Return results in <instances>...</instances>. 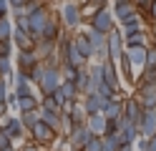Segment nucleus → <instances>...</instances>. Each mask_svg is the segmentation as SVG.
<instances>
[{
	"instance_id": "obj_25",
	"label": "nucleus",
	"mask_w": 156,
	"mask_h": 151,
	"mask_svg": "<svg viewBox=\"0 0 156 151\" xmlns=\"http://www.w3.org/2000/svg\"><path fill=\"white\" fill-rule=\"evenodd\" d=\"M139 70V83H156V66H141Z\"/></svg>"
},
{
	"instance_id": "obj_38",
	"label": "nucleus",
	"mask_w": 156,
	"mask_h": 151,
	"mask_svg": "<svg viewBox=\"0 0 156 151\" xmlns=\"http://www.w3.org/2000/svg\"><path fill=\"white\" fill-rule=\"evenodd\" d=\"M146 13L151 15V23L156 25V0H151V5H149V10H146Z\"/></svg>"
},
{
	"instance_id": "obj_17",
	"label": "nucleus",
	"mask_w": 156,
	"mask_h": 151,
	"mask_svg": "<svg viewBox=\"0 0 156 151\" xmlns=\"http://www.w3.org/2000/svg\"><path fill=\"white\" fill-rule=\"evenodd\" d=\"M86 126H88V131H91L93 136H103V134H106V116H103V113L86 116Z\"/></svg>"
},
{
	"instance_id": "obj_28",
	"label": "nucleus",
	"mask_w": 156,
	"mask_h": 151,
	"mask_svg": "<svg viewBox=\"0 0 156 151\" xmlns=\"http://www.w3.org/2000/svg\"><path fill=\"white\" fill-rule=\"evenodd\" d=\"M13 76V66L8 56H0V78H10Z\"/></svg>"
},
{
	"instance_id": "obj_36",
	"label": "nucleus",
	"mask_w": 156,
	"mask_h": 151,
	"mask_svg": "<svg viewBox=\"0 0 156 151\" xmlns=\"http://www.w3.org/2000/svg\"><path fill=\"white\" fill-rule=\"evenodd\" d=\"M8 96V78H0V101H5Z\"/></svg>"
},
{
	"instance_id": "obj_42",
	"label": "nucleus",
	"mask_w": 156,
	"mask_h": 151,
	"mask_svg": "<svg viewBox=\"0 0 156 151\" xmlns=\"http://www.w3.org/2000/svg\"><path fill=\"white\" fill-rule=\"evenodd\" d=\"M8 108H10V106H8V103H5V101H0V118H3V116L8 113Z\"/></svg>"
},
{
	"instance_id": "obj_41",
	"label": "nucleus",
	"mask_w": 156,
	"mask_h": 151,
	"mask_svg": "<svg viewBox=\"0 0 156 151\" xmlns=\"http://www.w3.org/2000/svg\"><path fill=\"white\" fill-rule=\"evenodd\" d=\"M119 151H136L133 144H119Z\"/></svg>"
},
{
	"instance_id": "obj_6",
	"label": "nucleus",
	"mask_w": 156,
	"mask_h": 151,
	"mask_svg": "<svg viewBox=\"0 0 156 151\" xmlns=\"http://www.w3.org/2000/svg\"><path fill=\"white\" fill-rule=\"evenodd\" d=\"M28 131H30V136H33V141H35L38 146L51 144V141H55V138H58V134H55V131H53L51 126H45L41 118H38V121H35V124H33L30 128H28Z\"/></svg>"
},
{
	"instance_id": "obj_21",
	"label": "nucleus",
	"mask_w": 156,
	"mask_h": 151,
	"mask_svg": "<svg viewBox=\"0 0 156 151\" xmlns=\"http://www.w3.org/2000/svg\"><path fill=\"white\" fill-rule=\"evenodd\" d=\"M123 116L131 121V124H136L141 116V106H139V101L136 98H123Z\"/></svg>"
},
{
	"instance_id": "obj_29",
	"label": "nucleus",
	"mask_w": 156,
	"mask_h": 151,
	"mask_svg": "<svg viewBox=\"0 0 156 151\" xmlns=\"http://www.w3.org/2000/svg\"><path fill=\"white\" fill-rule=\"evenodd\" d=\"M41 108H48V111H55V113H61V106H58V101H55L53 96H43Z\"/></svg>"
},
{
	"instance_id": "obj_9",
	"label": "nucleus",
	"mask_w": 156,
	"mask_h": 151,
	"mask_svg": "<svg viewBox=\"0 0 156 151\" xmlns=\"http://www.w3.org/2000/svg\"><path fill=\"white\" fill-rule=\"evenodd\" d=\"M106 48H108L111 60L116 63V60H119V56L123 53V35H121L119 28H111L108 33H106Z\"/></svg>"
},
{
	"instance_id": "obj_24",
	"label": "nucleus",
	"mask_w": 156,
	"mask_h": 151,
	"mask_svg": "<svg viewBox=\"0 0 156 151\" xmlns=\"http://www.w3.org/2000/svg\"><path fill=\"white\" fill-rule=\"evenodd\" d=\"M119 136L116 134H103L101 136V151H119Z\"/></svg>"
},
{
	"instance_id": "obj_12",
	"label": "nucleus",
	"mask_w": 156,
	"mask_h": 151,
	"mask_svg": "<svg viewBox=\"0 0 156 151\" xmlns=\"http://www.w3.org/2000/svg\"><path fill=\"white\" fill-rule=\"evenodd\" d=\"M101 113H103L106 118H119V116L123 113V98H121L119 93H113L111 98H106V103H103V108H101Z\"/></svg>"
},
{
	"instance_id": "obj_3",
	"label": "nucleus",
	"mask_w": 156,
	"mask_h": 151,
	"mask_svg": "<svg viewBox=\"0 0 156 151\" xmlns=\"http://www.w3.org/2000/svg\"><path fill=\"white\" fill-rule=\"evenodd\" d=\"M136 131H139V136H146V138L156 136V106L141 108V116L136 121Z\"/></svg>"
},
{
	"instance_id": "obj_14",
	"label": "nucleus",
	"mask_w": 156,
	"mask_h": 151,
	"mask_svg": "<svg viewBox=\"0 0 156 151\" xmlns=\"http://www.w3.org/2000/svg\"><path fill=\"white\" fill-rule=\"evenodd\" d=\"M123 50H126L129 63H131V70H133V68L139 70V68L146 63V45H131V48H123Z\"/></svg>"
},
{
	"instance_id": "obj_4",
	"label": "nucleus",
	"mask_w": 156,
	"mask_h": 151,
	"mask_svg": "<svg viewBox=\"0 0 156 151\" xmlns=\"http://www.w3.org/2000/svg\"><path fill=\"white\" fill-rule=\"evenodd\" d=\"M88 25H91L93 30H98V33H103V35H106L111 28H116V18H113V13H111L108 8H101L96 15H91V18H88Z\"/></svg>"
},
{
	"instance_id": "obj_5",
	"label": "nucleus",
	"mask_w": 156,
	"mask_h": 151,
	"mask_svg": "<svg viewBox=\"0 0 156 151\" xmlns=\"http://www.w3.org/2000/svg\"><path fill=\"white\" fill-rule=\"evenodd\" d=\"M91 136H93V134L88 131V126H86V124H81V126H73V128L66 134V144L71 146L73 151H81V149L86 146V141H88Z\"/></svg>"
},
{
	"instance_id": "obj_10",
	"label": "nucleus",
	"mask_w": 156,
	"mask_h": 151,
	"mask_svg": "<svg viewBox=\"0 0 156 151\" xmlns=\"http://www.w3.org/2000/svg\"><path fill=\"white\" fill-rule=\"evenodd\" d=\"M101 73H103V83H108L113 91L121 88V78H119V70H116L113 60H103L101 63Z\"/></svg>"
},
{
	"instance_id": "obj_37",
	"label": "nucleus",
	"mask_w": 156,
	"mask_h": 151,
	"mask_svg": "<svg viewBox=\"0 0 156 151\" xmlns=\"http://www.w3.org/2000/svg\"><path fill=\"white\" fill-rule=\"evenodd\" d=\"M10 13V5H8V0H0V18H5Z\"/></svg>"
},
{
	"instance_id": "obj_20",
	"label": "nucleus",
	"mask_w": 156,
	"mask_h": 151,
	"mask_svg": "<svg viewBox=\"0 0 156 151\" xmlns=\"http://www.w3.org/2000/svg\"><path fill=\"white\" fill-rule=\"evenodd\" d=\"M10 40L18 45V50L20 48H33V38H30V33L28 30H23V28H13V33H10Z\"/></svg>"
},
{
	"instance_id": "obj_27",
	"label": "nucleus",
	"mask_w": 156,
	"mask_h": 151,
	"mask_svg": "<svg viewBox=\"0 0 156 151\" xmlns=\"http://www.w3.org/2000/svg\"><path fill=\"white\" fill-rule=\"evenodd\" d=\"M13 33V23H10V18H0V40H5V38H10Z\"/></svg>"
},
{
	"instance_id": "obj_8",
	"label": "nucleus",
	"mask_w": 156,
	"mask_h": 151,
	"mask_svg": "<svg viewBox=\"0 0 156 151\" xmlns=\"http://www.w3.org/2000/svg\"><path fill=\"white\" fill-rule=\"evenodd\" d=\"M0 131H3V134H8L13 141H18V138H23V136H25V126L20 124V118L8 116V113L0 118Z\"/></svg>"
},
{
	"instance_id": "obj_16",
	"label": "nucleus",
	"mask_w": 156,
	"mask_h": 151,
	"mask_svg": "<svg viewBox=\"0 0 156 151\" xmlns=\"http://www.w3.org/2000/svg\"><path fill=\"white\" fill-rule=\"evenodd\" d=\"M73 45L86 60H93V45H91V40L86 38V33H76L73 35Z\"/></svg>"
},
{
	"instance_id": "obj_31",
	"label": "nucleus",
	"mask_w": 156,
	"mask_h": 151,
	"mask_svg": "<svg viewBox=\"0 0 156 151\" xmlns=\"http://www.w3.org/2000/svg\"><path fill=\"white\" fill-rule=\"evenodd\" d=\"M144 66H156V43L146 45V63Z\"/></svg>"
},
{
	"instance_id": "obj_32",
	"label": "nucleus",
	"mask_w": 156,
	"mask_h": 151,
	"mask_svg": "<svg viewBox=\"0 0 156 151\" xmlns=\"http://www.w3.org/2000/svg\"><path fill=\"white\" fill-rule=\"evenodd\" d=\"M81 151H101V136H91Z\"/></svg>"
},
{
	"instance_id": "obj_13",
	"label": "nucleus",
	"mask_w": 156,
	"mask_h": 151,
	"mask_svg": "<svg viewBox=\"0 0 156 151\" xmlns=\"http://www.w3.org/2000/svg\"><path fill=\"white\" fill-rule=\"evenodd\" d=\"M113 18H116V23H121V20H126L129 15H133V13H139L136 10V5L131 3V0H113Z\"/></svg>"
},
{
	"instance_id": "obj_34",
	"label": "nucleus",
	"mask_w": 156,
	"mask_h": 151,
	"mask_svg": "<svg viewBox=\"0 0 156 151\" xmlns=\"http://www.w3.org/2000/svg\"><path fill=\"white\" fill-rule=\"evenodd\" d=\"M131 3L136 5V10H139V13H146V10H149V5H151V0H131Z\"/></svg>"
},
{
	"instance_id": "obj_30",
	"label": "nucleus",
	"mask_w": 156,
	"mask_h": 151,
	"mask_svg": "<svg viewBox=\"0 0 156 151\" xmlns=\"http://www.w3.org/2000/svg\"><path fill=\"white\" fill-rule=\"evenodd\" d=\"M96 93H98L101 98H111L113 93H119V91H113V88H111L108 83H103V81H101V83H98V86H96Z\"/></svg>"
},
{
	"instance_id": "obj_23",
	"label": "nucleus",
	"mask_w": 156,
	"mask_h": 151,
	"mask_svg": "<svg viewBox=\"0 0 156 151\" xmlns=\"http://www.w3.org/2000/svg\"><path fill=\"white\" fill-rule=\"evenodd\" d=\"M20 111H33V108H38L41 106V101H38L33 93H25V96H18V103H15Z\"/></svg>"
},
{
	"instance_id": "obj_35",
	"label": "nucleus",
	"mask_w": 156,
	"mask_h": 151,
	"mask_svg": "<svg viewBox=\"0 0 156 151\" xmlns=\"http://www.w3.org/2000/svg\"><path fill=\"white\" fill-rule=\"evenodd\" d=\"M8 146H13V138L8 136V134H3V131H0V149H8Z\"/></svg>"
},
{
	"instance_id": "obj_22",
	"label": "nucleus",
	"mask_w": 156,
	"mask_h": 151,
	"mask_svg": "<svg viewBox=\"0 0 156 151\" xmlns=\"http://www.w3.org/2000/svg\"><path fill=\"white\" fill-rule=\"evenodd\" d=\"M149 40H151V35L141 28V30H136V33H131V35L123 38V48H131V45H149Z\"/></svg>"
},
{
	"instance_id": "obj_39",
	"label": "nucleus",
	"mask_w": 156,
	"mask_h": 151,
	"mask_svg": "<svg viewBox=\"0 0 156 151\" xmlns=\"http://www.w3.org/2000/svg\"><path fill=\"white\" fill-rule=\"evenodd\" d=\"M20 151H43V149L38 146V144H25V146H23Z\"/></svg>"
},
{
	"instance_id": "obj_11",
	"label": "nucleus",
	"mask_w": 156,
	"mask_h": 151,
	"mask_svg": "<svg viewBox=\"0 0 156 151\" xmlns=\"http://www.w3.org/2000/svg\"><path fill=\"white\" fill-rule=\"evenodd\" d=\"M81 103H83V111H86V116H91V113H101V108L106 103V98H101L98 93H83L81 96Z\"/></svg>"
},
{
	"instance_id": "obj_2",
	"label": "nucleus",
	"mask_w": 156,
	"mask_h": 151,
	"mask_svg": "<svg viewBox=\"0 0 156 151\" xmlns=\"http://www.w3.org/2000/svg\"><path fill=\"white\" fill-rule=\"evenodd\" d=\"M51 18H53V15H51V10H48L45 5H43V8H38L35 13L28 15V33H30L33 40L43 35V30H45L48 23H51Z\"/></svg>"
},
{
	"instance_id": "obj_18",
	"label": "nucleus",
	"mask_w": 156,
	"mask_h": 151,
	"mask_svg": "<svg viewBox=\"0 0 156 151\" xmlns=\"http://www.w3.org/2000/svg\"><path fill=\"white\" fill-rule=\"evenodd\" d=\"M144 28V23H141V13H133V15H129L126 20H121V35L126 38V35H131V33H136V30H141Z\"/></svg>"
},
{
	"instance_id": "obj_19",
	"label": "nucleus",
	"mask_w": 156,
	"mask_h": 151,
	"mask_svg": "<svg viewBox=\"0 0 156 151\" xmlns=\"http://www.w3.org/2000/svg\"><path fill=\"white\" fill-rule=\"evenodd\" d=\"M38 116L45 126H51L55 134H61V113H55V111H48V108H41L38 106Z\"/></svg>"
},
{
	"instance_id": "obj_26",
	"label": "nucleus",
	"mask_w": 156,
	"mask_h": 151,
	"mask_svg": "<svg viewBox=\"0 0 156 151\" xmlns=\"http://www.w3.org/2000/svg\"><path fill=\"white\" fill-rule=\"evenodd\" d=\"M38 118H41V116H38V108H33V111H20V124H23L25 128H30Z\"/></svg>"
},
{
	"instance_id": "obj_1",
	"label": "nucleus",
	"mask_w": 156,
	"mask_h": 151,
	"mask_svg": "<svg viewBox=\"0 0 156 151\" xmlns=\"http://www.w3.org/2000/svg\"><path fill=\"white\" fill-rule=\"evenodd\" d=\"M81 20H83V15H81V5H78L76 0H68V3L61 5V25H63V28H68V30H78V28H81Z\"/></svg>"
},
{
	"instance_id": "obj_15",
	"label": "nucleus",
	"mask_w": 156,
	"mask_h": 151,
	"mask_svg": "<svg viewBox=\"0 0 156 151\" xmlns=\"http://www.w3.org/2000/svg\"><path fill=\"white\" fill-rule=\"evenodd\" d=\"M35 63H41V58L35 56L33 48H20L18 50V68L20 70H30Z\"/></svg>"
},
{
	"instance_id": "obj_7",
	"label": "nucleus",
	"mask_w": 156,
	"mask_h": 151,
	"mask_svg": "<svg viewBox=\"0 0 156 151\" xmlns=\"http://www.w3.org/2000/svg\"><path fill=\"white\" fill-rule=\"evenodd\" d=\"M133 98L139 101L141 108H154L156 106V83H139Z\"/></svg>"
},
{
	"instance_id": "obj_43",
	"label": "nucleus",
	"mask_w": 156,
	"mask_h": 151,
	"mask_svg": "<svg viewBox=\"0 0 156 151\" xmlns=\"http://www.w3.org/2000/svg\"><path fill=\"white\" fill-rule=\"evenodd\" d=\"M146 151H156V136L149 138V146H146Z\"/></svg>"
},
{
	"instance_id": "obj_33",
	"label": "nucleus",
	"mask_w": 156,
	"mask_h": 151,
	"mask_svg": "<svg viewBox=\"0 0 156 151\" xmlns=\"http://www.w3.org/2000/svg\"><path fill=\"white\" fill-rule=\"evenodd\" d=\"M10 53H13V40H10V38L0 40V56H8V58H10Z\"/></svg>"
},
{
	"instance_id": "obj_40",
	"label": "nucleus",
	"mask_w": 156,
	"mask_h": 151,
	"mask_svg": "<svg viewBox=\"0 0 156 151\" xmlns=\"http://www.w3.org/2000/svg\"><path fill=\"white\" fill-rule=\"evenodd\" d=\"M23 3H28V0H8V5H10V10H13V8H20Z\"/></svg>"
}]
</instances>
